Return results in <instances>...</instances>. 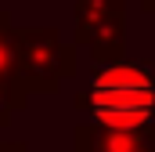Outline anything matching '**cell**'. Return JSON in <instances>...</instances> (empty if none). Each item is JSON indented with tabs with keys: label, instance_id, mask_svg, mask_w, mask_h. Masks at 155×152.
<instances>
[{
	"label": "cell",
	"instance_id": "6da1fadb",
	"mask_svg": "<svg viewBox=\"0 0 155 152\" xmlns=\"http://www.w3.org/2000/svg\"><path fill=\"white\" fill-rule=\"evenodd\" d=\"M76 109L94 123L144 130L155 119V65L148 62H94L87 87L76 94Z\"/></svg>",
	"mask_w": 155,
	"mask_h": 152
},
{
	"label": "cell",
	"instance_id": "7a4b0ae2",
	"mask_svg": "<svg viewBox=\"0 0 155 152\" xmlns=\"http://www.w3.org/2000/svg\"><path fill=\"white\" fill-rule=\"evenodd\" d=\"M18 33V83L25 94H54L76 73V47L65 43L58 29H15Z\"/></svg>",
	"mask_w": 155,
	"mask_h": 152
},
{
	"label": "cell",
	"instance_id": "3957f363",
	"mask_svg": "<svg viewBox=\"0 0 155 152\" xmlns=\"http://www.w3.org/2000/svg\"><path fill=\"white\" fill-rule=\"evenodd\" d=\"M76 43L94 62H116L126 47V0H76Z\"/></svg>",
	"mask_w": 155,
	"mask_h": 152
},
{
	"label": "cell",
	"instance_id": "277c9868",
	"mask_svg": "<svg viewBox=\"0 0 155 152\" xmlns=\"http://www.w3.org/2000/svg\"><path fill=\"white\" fill-rule=\"evenodd\" d=\"M72 152H155L144 130H123L105 123H79L72 134Z\"/></svg>",
	"mask_w": 155,
	"mask_h": 152
},
{
	"label": "cell",
	"instance_id": "5b68a950",
	"mask_svg": "<svg viewBox=\"0 0 155 152\" xmlns=\"http://www.w3.org/2000/svg\"><path fill=\"white\" fill-rule=\"evenodd\" d=\"M25 98H29V94H25L22 83H15V80H0V127L18 112V109H25Z\"/></svg>",
	"mask_w": 155,
	"mask_h": 152
},
{
	"label": "cell",
	"instance_id": "8992f818",
	"mask_svg": "<svg viewBox=\"0 0 155 152\" xmlns=\"http://www.w3.org/2000/svg\"><path fill=\"white\" fill-rule=\"evenodd\" d=\"M0 152H25L22 141H0Z\"/></svg>",
	"mask_w": 155,
	"mask_h": 152
},
{
	"label": "cell",
	"instance_id": "52a82bcc",
	"mask_svg": "<svg viewBox=\"0 0 155 152\" xmlns=\"http://www.w3.org/2000/svg\"><path fill=\"white\" fill-rule=\"evenodd\" d=\"M144 134H148V145H152V149H155V119H152V123H148V127H144Z\"/></svg>",
	"mask_w": 155,
	"mask_h": 152
},
{
	"label": "cell",
	"instance_id": "ba28073f",
	"mask_svg": "<svg viewBox=\"0 0 155 152\" xmlns=\"http://www.w3.org/2000/svg\"><path fill=\"white\" fill-rule=\"evenodd\" d=\"M141 7H144L148 15H155V0H141Z\"/></svg>",
	"mask_w": 155,
	"mask_h": 152
}]
</instances>
